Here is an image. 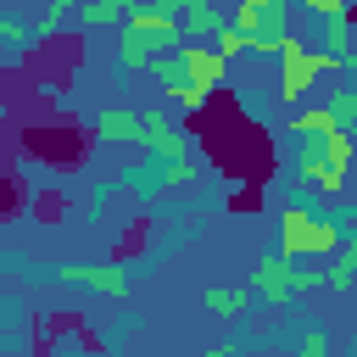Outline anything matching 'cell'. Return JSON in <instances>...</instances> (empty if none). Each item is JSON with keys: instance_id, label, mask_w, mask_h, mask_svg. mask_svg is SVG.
Masks as SVG:
<instances>
[{"instance_id": "7", "label": "cell", "mask_w": 357, "mask_h": 357, "mask_svg": "<svg viewBox=\"0 0 357 357\" xmlns=\"http://www.w3.org/2000/svg\"><path fill=\"white\" fill-rule=\"evenodd\" d=\"M251 296H262L268 307H284L296 296V262L279 257V251H262L257 268H251Z\"/></svg>"}, {"instance_id": "15", "label": "cell", "mask_w": 357, "mask_h": 357, "mask_svg": "<svg viewBox=\"0 0 357 357\" xmlns=\"http://www.w3.org/2000/svg\"><path fill=\"white\" fill-rule=\"evenodd\" d=\"M78 6L73 0H45L39 6V17H33V39H56L61 28H67V17H73Z\"/></svg>"}, {"instance_id": "27", "label": "cell", "mask_w": 357, "mask_h": 357, "mask_svg": "<svg viewBox=\"0 0 357 357\" xmlns=\"http://www.w3.org/2000/svg\"><path fill=\"white\" fill-rule=\"evenodd\" d=\"M351 11H357V0H351Z\"/></svg>"}, {"instance_id": "12", "label": "cell", "mask_w": 357, "mask_h": 357, "mask_svg": "<svg viewBox=\"0 0 357 357\" xmlns=\"http://www.w3.org/2000/svg\"><path fill=\"white\" fill-rule=\"evenodd\" d=\"M178 22H184V39H195V45H206V39H212V33H218V28L229 22V17H223V11L212 6V0H190V6L178 11Z\"/></svg>"}, {"instance_id": "25", "label": "cell", "mask_w": 357, "mask_h": 357, "mask_svg": "<svg viewBox=\"0 0 357 357\" xmlns=\"http://www.w3.org/2000/svg\"><path fill=\"white\" fill-rule=\"evenodd\" d=\"M6 312H11V301H0V318H6Z\"/></svg>"}, {"instance_id": "20", "label": "cell", "mask_w": 357, "mask_h": 357, "mask_svg": "<svg viewBox=\"0 0 357 357\" xmlns=\"http://www.w3.org/2000/svg\"><path fill=\"white\" fill-rule=\"evenodd\" d=\"M0 39H6V45H33V22H22V17H11V11L0 6Z\"/></svg>"}, {"instance_id": "10", "label": "cell", "mask_w": 357, "mask_h": 357, "mask_svg": "<svg viewBox=\"0 0 357 357\" xmlns=\"http://www.w3.org/2000/svg\"><path fill=\"white\" fill-rule=\"evenodd\" d=\"M178 61H184V73H190L195 84H206V89H218V78H223V67H229L212 45H195V39L178 45Z\"/></svg>"}, {"instance_id": "23", "label": "cell", "mask_w": 357, "mask_h": 357, "mask_svg": "<svg viewBox=\"0 0 357 357\" xmlns=\"http://www.w3.org/2000/svg\"><path fill=\"white\" fill-rule=\"evenodd\" d=\"M151 6H162V11H173V17H178V11L190 6V0H151Z\"/></svg>"}, {"instance_id": "17", "label": "cell", "mask_w": 357, "mask_h": 357, "mask_svg": "<svg viewBox=\"0 0 357 357\" xmlns=\"http://www.w3.org/2000/svg\"><path fill=\"white\" fill-rule=\"evenodd\" d=\"M324 106L335 112V123H340L346 134H357V89H335V95H329Z\"/></svg>"}, {"instance_id": "28", "label": "cell", "mask_w": 357, "mask_h": 357, "mask_svg": "<svg viewBox=\"0 0 357 357\" xmlns=\"http://www.w3.org/2000/svg\"><path fill=\"white\" fill-rule=\"evenodd\" d=\"M0 6H6V0H0Z\"/></svg>"}, {"instance_id": "24", "label": "cell", "mask_w": 357, "mask_h": 357, "mask_svg": "<svg viewBox=\"0 0 357 357\" xmlns=\"http://www.w3.org/2000/svg\"><path fill=\"white\" fill-rule=\"evenodd\" d=\"M201 357H234V351H229V346H212V351H201Z\"/></svg>"}, {"instance_id": "13", "label": "cell", "mask_w": 357, "mask_h": 357, "mask_svg": "<svg viewBox=\"0 0 357 357\" xmlns=\"http://www.w3.org/2000/svg\"><path fill=\"white\" fill-rule=\"evenodd\" d=\"M128 6H134V0H84L73 17H78V28H84V33H95V28L123 22V17H128Z\"/></svg>"}, {"instance_id": "26", "label": "cell", "mask_w": 357, "mask_h": 357, "mask_svg": "<svg viewBox=\"0 0 357 357\" xmlns=\"http://www.w3.org/2000/svg\"><path fill=\"white\" fill-rule=\"evenodd\" d=\"M0 117H6V106H0Z\"/></svg>"}, {"instance_id": "1", "label": "cell", "mask_w": 357, "mask_h": 357, "mask_svg": "<svg viewBox=\"0 0 357 357\" xmlns=\"http://www.w3.org/2000/svg\"><path fill=\"white\" fill-rule=\"evenodd\" d=\"M351 67H357V56L318 50V45H307V39L290 33V39L279 45V100H284V106H301L318 73H351Z\"/></svg>"}, {"instance_id": "19", "label": "cell", "mask_w": 357, "mask_h": 357, "mask_svg": "<svg viewBox=\"0 0 357 357\" xmlns=\"http://www.w3.org/2000/svg\"><path fill=\"white\" fill-rule=\"evenodd\" d=\"M324 45L340 50V56H351V50H346V45H351V11H346V17H324Z\"/></svg>"}, {"instance_id": "2", "label": "cell", "mask_w": 357, "mask_h": 357, "mask_svg": "<svg viewBox=\"0 0 357 357\" xmlns=\"http://www.w3.org/2000/svg\"><path fill=\"white\" fill-rule=\"evenodd\" d=\"M346 167H351V134L346 128H312L301 134V184H312L318 195H335L346 184Z\"/></svg>"}, {"instance_id": "16", "label": "cell", "mask_w": 357, "mask_h": 357, "mask_svg": "<svg viewBox=\"0 0 357 357\" xmlns=\"http://www.w3.org/2000/svg\"><path fill=\"white\" fill-rule=\"evenodd\" d=\"M324 284H329V290H351V284H357V251H351V245L335 251V262L324 268Z\"/></svg>"}, {"instance_id": "9", "label": "cell", "mask_w": 357, "mask_h": 357, "mask_svg": "<svg viewBox=\"0 0 357 357\" xmlns=\"http://www.w3.org/2000/svg\"><path fill=\"white\" fill-rule=\"evenodd\" d=\"M95 139H106V145H139V112L134 106H100L95 112Z\"/></svg>"}, {"instance_id": "5", "label": "cell", "mask_w": 357, "mask_h": 357, "mask_svg": "<svg viewBox=\"0 0 357 357\" xmlns=\"http://www.w3.org/2000/svg\"><path fill=\"white\" fill-rule=\"evenodd\" d=\"M117 28H123V33L151 39L156 50H178V45H184V22H178L173 11H162V6H151V0H134V6H128V17H123Z\"/></svg>"}, {"instance_id": "3", "label": "cell", "mask_w": 357, "mask_h": 357, "mask_svg": "<svg viewBox=\"0 0 357 357\" xmlns=\"http://www.w3.org/2000/svg\"><path fill=\"white\" fill-rule=\"evenodd\" d=\"M346 240H340V229L329 223V218H318L312 206H284L279 212V257H290V262H301V257H335Z\"/></svg>"}, {"instance_id": "14", "label": "cell", "mask_w": 357, "mask_h": 357, "mask_svg": "<svg viewBox=\"0 0 357 357\" xmlns=\"http://www.w3.org/2000/svg\"><path fill=\"white\" fill-rule=\"evenodd\" d=\"M201 301H206V312H218V318H240V312L251 307V284H212Z\"/></svg>"}, {"instance_id": "22", "label": "cell", "mask_w": 357, "mask_h": 357, "mask_svg": "<svg viewBox=\"0 0 357 357\" xmlns=\"http://www.w3.org/2000/svg\"><path fill=\"white\" fill-rule=\"evenodd\" d=\"M290 6H301V11H312L318 22H324V17H346V11H351V0H290Z\"/></svg>"}, {"instance_id": "6", "label": "cell", "mask_w": 357, "mask_h": 357, "mask_svg": "<svg viewBox=\"0 0 357 357\" xmlns=\"http://www.w3.org/2000/svg\"><path fill=\"white\" fill-rule=\"evenodd\" d=\"M50 279L84 284V290H100V296H128V268L123 262H50Z\"/></svg>"}, {"instance_id": "8", "label": "cell", "mask_w": 357, "mask_h": 357, "mask_svg": "<svg viewBox=\"0 0 357 357\" xmlns=\"http://www.w3.org/2000/svg\"><path fill=\"white\" fill-rule=\"evenodd\" d=\"M139 145L156 156V162H167V156H184L190 151V139H184V128L162 112V106H151V112H139Z\"/></svg>"}, {"instance_id": "21", "label": "cell", "mask_w": 357, "mask_h": 357, "mask_svg": "<svg viewBox=\"0 0 357 357\" xmlns=\"http://www.w3.org/2000/svg\"><path fill=\"white\" fill-rule=\"evenodd\" d=\"M296 357H329V329H301V340H296Z\"/></svg>"}, {"instance_id": "11", "label": "cell", "mask_w": 357, "mask_h": 357, "mask_svg": "<svg viewBox=\"0 0 357 357\" xmlns=\"http://www.w3.org/2000/svg\"><path fill=\"white\" fill-rule=\"evenodd\" d=\"M162 50L151 45V39H139V33H123L117 28V73L123 78H134V73H151V61H156Z\"/></svg>"}, {"instance_id": "4", "label": "cell", "mask_w": 357, "mask_h": 357, "mask_svg": "<svg viewBox=\"0 0 357 357\" xmlns=\"http://www.w3.org/2000/svg\"><path fill=\"white\" fill-rule=\"evenodd\" d=\"M229 22L245 33L251 56H279V45L290 39V0H234Z\"/></svg>"}, {"instance_id": "18", "label": "cell", "mask_w": 357, "mask_h": 357, "mask_svg": "<svg viewBox=\"0 0 357 357\" xmlns=\"http://www.w3.org/2000/svg\"><path fill=\"white\" fill-rule=\"evenodd\" d=\"M206 45H212V50H218L223 61H234V56H245V33H240L234 22H223V28H218V33L206 39Z\"/></svg>"}]
</instances>
